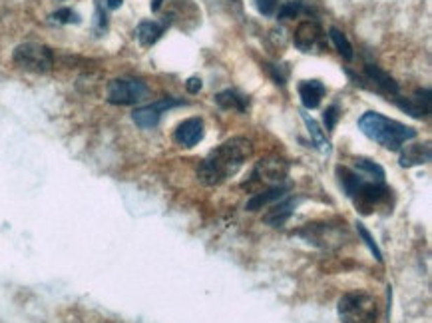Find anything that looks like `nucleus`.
<instances>
[{
  "label": "nucleus",
  "instance_id": "nucleus-8",
  "mask_svg": "<svg viewBox=\"0 0 432 323\" xmlns=\"http://www.w3.org/2000/svg\"><path fill=\"white\" fill-rule=\"evenodd\" d=\"M287 174H289V164L287 162L279 160V158H265V160L257 162L253 178L265 182V184L281 186Z\"/></svg>",
  "mask_w": 432,
  "mask_h": 323
},
{
  "label": "nucleus",
  "instance_id": "nucleus-10",
  "mask_svg": "<svg viewBox=\"0 0 432 323\" xmlns=\"http://www.w3.org/2000/svg\"><path fill=\"white\" fill-rule=\"evenodd\" d=\"M325 92H327V88H325V84L319 82V80H305V82L299 84L301 102H303V106L309 108V110H313V108H317V106L321 104Z\"/></svg>",
  "mask_w": 432,
  "mask_h": 323
},
{
  "label": "nucleus",
  "instance_id": "nucleus-9",
  "mask_svg": "<svg viewBox=\"0 0 432 323\" xmlns=\"http://www.w3.org/2000/svg\"><path fill=\"white\" fill-rule=\"evenodd\" d=\"M203 122L199 118H189L177 126V130L173 132V140L184 148H194L203 140Z\"/></svg>",
  "mask_w": 432,
  "mask_h": 323
},
{
  "label": "nucleus",
  "instance_id": "nucleus-3",
  "mask_svg": "<svg viewBox=\"0 0 432 323\" xmlns=\"http://www.w3.org/2000/svg\"><path fill=\"white\" fill-rule=\"evenodd\" d=\"M339 315L343 323H374L377 301L365 291H351L339 299Z\"/></svg>",
  "mask_w": 432,
  "mask_h": 323
},
{
  "label": "nucleus",
  "instance_id": "nucleus-15",
  "mask_svg": "<svg viewBox=\"0 0 432 323\" xmlns=\"http://www.w3.org/2000/svg\"><path fill=\"white\" fill-rule=\"evenodd\" d=\"M367 76H369L370 82H374V86L379 88L381 92H386V94H393V96H398V84L391 76L383 72L379 66L374 64H367Z\"/></svg>",
  "mask_w": 432,
  "mask_h": 323
},
{
  "label": "nucleus",
  "instance_id": "nucleus-1",
  "mask_svg": "<svg viewBox=\"0 0 432 323\" xmlns=\"http://www.w3.org/2000/svg\"><path fill=\"white\" fill-rule=\"evenodd\" d=\"M253 154V144L247 138H231L211 150L210 156L199 164L198 178L205 186H220L235 176Z\"/></svg>",
  "mask_w": 432,
  "mask_h": 323
},
{
  "label": "nucleus",
  "instance_id": "nucleus-12",
  "mask_svg": "<svg viewBox=\"0 0 432 323\" xmlns=\"http://www.w3.org/2000/svg\"><path fill=\"white\" fill-rule=\"evenodd\" d=\"M295 206H297L295 198L279 199V204H275L271 210L263 216V222H265V224L273 225V228H279V225H283L285 222L293 216Z\"/></svg>",
  "mask_w": 432,
  "mask_h": 323
},
{
  "label": "nucleus",
  "instance_id": "nucleus-16",
  "mask_svg": "<svg viewBox=\"0 0 432 323\" xmlns=\"http://www.w3.org/2000/svg\"><path fill=\"white\" fill-rule=\"evenodd\" d=\"M215 102L217 106L223 108V110H239V112H245L247 108V98L241 96L239 92L235 90H223L215 96Z\"/></svg>",
  "mask_w": 432,
  "mask_h": 323
},
{
  "label": "nucleus",
  "instance_id": "nucleus-23",
  "mask_svg": "<svg viewBox=\"0 0 432 323\" xmlns=\"http://www.w3.org/2000/svg\"><path fill=\"white\" fill-rule=\"evenodd\" d=\"M301 11V2H287L279 8V18H295Z\"/></svg>",
  "mask_w": 432,
  "mask_h": 323
},
{
  "label": "nucleus",
  "instance_id": "nucleus-27",
  "mask_svg": "<svg viewBox=\"0 0 432 323\" xmlns=\"http://www.w3.org/2000/svg\"><path fill=\"white\" fill-rule=\"evenodd\" d=\"M161 2H163V0H151V11H154V13H158V11H160Z\"/></svg>",
  "mask_w": 432,
  "mask_h": 323
},
{
  "label": "nucleus",
  "instance_id": "nucleus-17",
  "mask_svg": "<svg viewBox=\"0 0 432 323\" xmlns=\"http://www.w3.org/2000/svg\"><path fill=\"white\" fill-rule=\"evenodd\" d=\"M355 168H357V174L363 176L365 180L384 184V176L386 174H384V170L377 162L367 160V158H357V160H355Z\"/></svg>",
  "mask_w": 432,
  "mask_h": 323
},
{
  "label": "nucleus",
  "instance_id": "nucleus-26",
  "mask_svg": "<svg viewBox=\"0 0 432 323\" xmlns=\"http://www.w3.org/2000/svg\"><path fill=\"white\" fill-rule=\"evenodd\" d=\"M123 0H106V4H108V8L110 11H116V8H120L122 6Z\"/></svg>",
  "mask_w": 432,
  "mask_h": 323
},
{
  "label": "nucleus",
  "instance_id": "nucleus-22",
  "mask_svg": "<svg viewBox=\"0 0 432 323\" xmlns=\"http://www.w3.org/2000/svg\"><path fill=\"white\" fill-rule=\"evenodd\" d=\"M253 2H255L257 11H259L263 16H271V14H275L277 4H279V0H253Z\"/></svg>",
  "mask_w": 432,
  "mask_h": 323
},
{
  "label": "nucleus",
  "instance_id": "nucleus-11",
  "mask_svg": "<svg viewBox=\"0 0 432 323\" xmlns=\"http://www.w3.org/2000/svg\"><path fill=\"white\" fill-rule=\"evenodd\" d=\"M287 190L289 187L287 186H271L269 190H265V192H259V194H253L251 196V199L245 204V210L247 211H257V210H263L265 206H269V204H273V202H279V199L285 198V194H287Z\"/></svg>",
  "mask_w": 432,
  "mask_h": 323
},
{
  "label": "nucleus",
  "instance_id": "nucleus-25",
  "mask_svg": "<svg viewBox=\"0 0 432 323\" xmlns=\"http://www.w3.org/2000/svg\"><path fill=\"white\" fill-rule=\"evenodd\" d=\"M201 86H203V84H201V78H199V76H191V78L185 82V88H187L189 94H198Z\"/></svg>",
  "mask_w": 432,
  "mask_h": 323
},
{
  "label": "nucleus",
  "instance_id": "nucleus-4",
  "mask_svg": "<svg viewBox=\"0 0 432 323\" xmlns=\"http://www.w3.org/2000/svg\"><path fill=\"white\" fill-rule=\"evenodd\" d=\"M13 58L22 70L36 72V74H46L54 66L52 50L44 44H36V42H25V44L16 46Z\"/></svg>",
  "mask_w": 432,
  "mask_h": 323
},
{
  "label": "nucleus",
  "instance_id": "nucleus-19",
  "mask_svg": "<svg viewBox=\"0 0 432 323\" xmlns=\"http://www.w3.org/2000/svg\"><path fill=\"white\" fill-rule=\"evenodd\" d=\"M301 114H303V120H305V124H307V128H309V134H311V138H313V144L321 150V152H329V142H327V138H325V134H323V130L319 128V124H317L313 118H309V114H305V112H301Z\"/></svg>",
  "mask_w": 432,
  "mask_h": 323
},
{
  "label": "nucleus",
  "instance_id": "nucleus-20",
  "mask_svg": "<svg viewBox=\"0 0 432 323\" xmlns=\"http://www.w3.org/2000/svg\"><path fill=\"white\" fill-rule=\"evenodd\" d=\"M357 232H358V236L363 237V242L367 244V248L372 251V256L377 258V261H379V263H383V253H381V249H379V246H377V242H374L372 236L369 234V230L365 228V224L357 222Z\"/></svg>",
  "mask_w": 432,
  "mask_h": 323
},
{
  "label": "nucleus",
  "instance_id": "nucleus-21",
  "mask_svg": "<svg viewBox=\"0 0 432 323\" xmlns=\"http://www.w3.org/2000/svg\"><path fill=\"white\" fill-rule=\"evenodd\" d=\"M52 18L60 25H78L80 22V16L72 8H60V11L52 14Z\"/></svg>",
  "mask_w": 432,
  "mask_h": 323
},
{
  "label": "nucleus",
  "instance_id": "nucleus-18",
  "mask_svg": "<svg viewBox=\"0 0 432 323\" xmlns=\"http://www.w3.org/2000/svg\"><path fill=\"white\" fill-rule=\"evenodd\" d=\"M329 37H331V40L335 42V46H337V50H339V54L345 58V60H353V56H355V52H353V46H351V42H349V38L339 30V28H329Z\"/></svg>",
  "mask_w": 432,
  "mask_h": 323
},
{
  "label": "nucleus",
  "instance_id": "nucleus-7",
  "mask_svg": "<svg viewBox=\"0 0 432 323\" xmlns=\"http://www.w3.org/2000/svg\"><path fill=\"white\" fill-rule=\"evenodd\" d=\"M180 104H182V100L163 98L160 100V102H156V104H149V106H144V108L134 110L132 120L136 122V126L144 128V130L156 128V126L160 124L161 114L166 112V110H170V108H173V106H180Z\"/></svg>",
  "mask_w": 432,
  "mask_h": 323
},
{
  "label": "nucleus",
  "instance_id": "nucleus-5",
  "mask_svg": "<svg viewBox=\"0 0 432 323\" xmlns=\"http://www.w3.org/2000/svg\"><path fill=\"white\" fill-rule=\"evenodd\" d=\"M148 96V86L142 80H128L118 78L108 84V102L118 106H130L137 104Z\"/></svg>",
  "mask_w": 432,
  "mask_h": 323
},
{
  "label": "nucleus",
  "instance_id": "nucleus-2",
  "mask_svg": "<svg viewBox=\"0 0 432 323\" xmlns=\"http://www.w3.org/2000/svg\"><path fill=\"white\" fill-rule=\"evenodd\" d=\"M360 132L370 140L379 142L386 150H400L408 140L417 138V130L407 124H400L379 112H367L358 120Z\"/></svg>",
  "mask_w": 432,
  "mask_h": 323
},
{
  "label": "nucleus",
  "instance_id": "nucleus-14",
  "mask_svg": "<svg viewBox=\"0 0 432 323\" xmlns=\"http://www.w3.org/2000/svg\"><path fill=\"white\" fill-rule=\"evenodd\" d=\"M163 30H166V25H160V22H154V20H146V22H140L136 28V38L137 42L142 44V46H151V44H156L158 40L161 38V34H163Z\"/></svg>",
  "mask_w": 432,
  "mask_h": 323
},
{
  "label": "nucleus",
  "instance_id": "nucleus-24",
  "mask_svg": "<svg viewBox=\"0 0 432 323\" xmlns=\"http://www.w3.org/2000/svg\"><path fill=\"white\" fill-rule=\"evenodd\" d=\"M337 120H339V108H337V106L327 108V112H325V124H327V130H329V132L337 126Z\"/></svg>",
  "mask_w": 432,
  "mask_h": 323
},
{
  "label": "nucleus",
  "instance_id": "nucleus-6",
  "mask_svg": "<svg viewBox=\"0 0 432 323\" xmlns=\"http://www.w3.org/2000/svg\"><path fill=\"white\" fill-rule=\"evenodd\" d=\"M293 40H295L297 48L305 52V54L321 52V50L327 48V40H325L321 26L317 22H311V20H303L301 25L297 26Z\"/></svg>",
  "mask_w": 432,
  "mask_h": 323
},
{
  "label": "nucleus",
  "instance_id": "nucleus-13",
  "mask_svg": "<svg viewBox=\"0 0 432 323\" xmlns=\"http://www.w3.org/2000/svg\"><path fill=\"white\" fill-rule=\"evenodd\" d=\"M431 162V146L428 144H412L400 152V166L403 168H412Z\"/></svg>",
  "mask_w": 432,
  "mask_h": 323
}]
</instances>
